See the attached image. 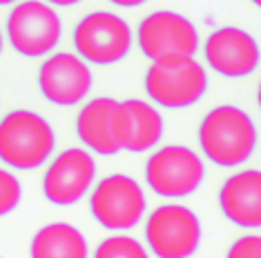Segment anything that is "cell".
I'll use <instances>...</instances> for the list:
<instances>
[{"label":"cell","instance_id":"1","mask_svg":"<svg viewBox=\"0 0 261 258\" xmlns=\"http://www.w3.org/2000/svg\"><path fill=\"white\" fill-rule=\"evenodd\" d=\"M199 147L219 167H239L257 149V125L234 105H219L199 125Z\"/></svg>","mask_w":261,"mask_h":258},{"label":"cell","instance_id":"2","mask_svg":"<svg viewBox=\"0 0 261 258\" xmlns=\"http://www.w3.org/2000/svg\"><path fill=\"white\" fill-rule=\"evenodd\" d=\"M56 149L54 127L29 109H14L0 120V160L29 172L45 165Z\"/></svg>","mask_w":261,"mask_h":258},{"label":"cell","instance_id":"3","mask_svg":"<svg viewBox=\"0 0 261 258\" xmlns=\"http://www.w3.org/2000/svg\"><path fill=\"white\" fill-rule=\"evenodd\" d=\"M147 98L165 109H186L203 98L207 72L194 58L156 60L147 67L143 80Z\"/></svg>","mask_w":261,"mask_h":258},{"label":"cell","instance_id":"4","mask_svg":"<svg viewBox=\"0 0 261 258\" xmlns=\"http://www.w3.org/2000/svg\"><path fill=\"white\" fill-rule=\"evenodd\" d=\"M9 45L25 58L49 56L61 43L63 22L51 5L43 0L16 3L5 25Z\"/></svg>","mask_w":261,"mask_h":258},{"label":"cell","instance_id":"5","mask_svg":"<svg viewBox=\"0 0 261 258\" xmlns=\"http://www.w3.org/2000/svg\"><path fill=\"white\" fill-rule=\"evenodd\" d=\"M147 201L143 187L127 174L100 178L90 196L94 220L108 232H129L145 216Z\"/></svg>","mask_w":261,"mask_h":258},{"label":"cell","instance_id":"6","mask_svg":"<svg viewBox=\"0 0 261 258\" xmlns=\"http://www.w3.org/2000/svg\"><path fill=\"white\" fill-rule=\"evenodd\" d=\"M139 49L150 62L194 58L199 51V31L194 22L183 14L170 9L152 11L136 29Z\"/></svg>","mask_w":261,"mask_h":258},{"label":"cell","instance_id":"7","mask_svg":"<svg viewBox=\"0 0 261 258\" xmlns=\"http://www.w3.org/2000/svg\"><path fill=\"white\" fill-rule=\"evenodd\" d=\"M74 49L87 64H116L132 49L127 20L112 11H92L74 27Z\"/></svg>","mask_w":261,"mask_h":258},{"label":"cell","instance_id":"8","mask_svg":"<svg viewBox=\"0 0 261 258\" xmlns=\"http://www.w3.org/2000/svg\"><path fill=\"white\" fill-rule=\"evenodd\" d=\"M203 178V160L186 145L159 147L145 163V183L163 198H186L199 189Z\"/></svg>","mask_w":261,"mask_h":258},{"label":"cell","instance_id":"9","mask_svg":"<svg viewBox=\"0 0 261 258\" xmlns=\"http://www.w3.org/2000/svg\"><path fill=\"white\" fill-rule=\"evenodd\" d=\"M145 243L156 258H190L201 243V220L186 205H161L145 220Z\"/></svg>","mask_w":261,"mask_h":258},{"label":"cell","instance_id":"10","mask_svg":"<svg viewBox=\"0 0 261 258\" xmlns=\"http://www.w3.org/2000/svg\"><path fill=\"white\" fill-rule=\"evenodd\" d=\"M96 180V160L83 147H69L49 163L43 176V194L58 207H69L90 194Z\"/></svg>","mask_w":261,"mask_h":258},{"label":"cell","instance_id":"11","mask_svg":"<svg viewBox=\"0 0 261 258\" xmlns=\"http://www.w3.org/2000/svg\"><path fill=\"white\" fill-rule=\"evenodd\" d=\"M94 76L90 64L69 51L49 54L38 69V89L45 101L58 107L81 105L92 91Z\"/></svg>","mask_w":261,"mask_h":258},{"label":"cell","instance_id":"12","mask_svg":"<svg viewBox=\"0 0 261 258\" xmlns=\"http://www.w3.org/2000/svg\"><path fill=\"white\" fill-rule=\"evenodd\" d=\"M203 56L212 72L225 78H246L259 67V43L239 27H221L203 43Z\"/></svg>","mask_w":261,"mask_h":258},{"label":"cell","instance_id":"13","mask_svg":"<svg viewBox=\"0 0 261 258\" xmlns=\"http://www.w3.org/2000/svg\"><path fill=\"white\" fill-rule=\"evenodd\" d=\"M112 132L121 149L143 154L161 143L165 125L161 111L154 105L141 98H127V101H116L112 114Z\"/></svg>","mask_w":261,"mask_h":258},{"label":"cell","instance_id":"14","mask_svg":"<svg viewBox=\"0 0 261 258\" xmlns=\"http://www.w3.org/2000/svg\"><path fill=\"white\" fill-rule=\"evenodd\" d=\"M219 207L237 227L259 230L261 225V172L241 169L219 189Z\"/></svg>","mask_w":261,"mask_h":258},{"label":"cell","instance_id":"15","mask_svg":"<svg viewBox=\"0 0 261 258\" xmlns=\"http://www.w3.org/2000/svg\"><path fill=\"white\" fill-rule=\"evenodd\" d=\"M116 107V98L100 96L83 105L76 116V134L81 143L90 151L100 156H114L121 151L112 132V114Z\"/></svg>","mask_w":261,"mask_h":258},{"label":"cell","instance_id":"16","mask_svg":"<svg viewBox=\"0 0 261 258\" xmlns=\"http://www.w3.org/2000/svg\"><path fill=\"white\" fill-rule=\"evenodd\" d=\"M29 258H90L87 238L69 222H49L34 234Z\"/></svg>","mask_w":261,"mask_h":258},{"label":"cell","instance_id":"17","mask_svg":"<svg viewBox=\"0 0 261 258\" xmlns=\"http://www.w3.org/2000/svg\"><path fill=\"white\" fill-rule=\"evenodd\" d=\"M92 258H150V254L136 238L116 234V236L100 240Z\"/></svg>","mask_w":261,"mask_h":258},{"label":"cell","instance_id":"18","mask_svg":"<svg viewBox=\"0 0 261 258\" xmlns=\"http://www.w3.org/2000/svg\"><path fill=\"white\" fill-rule=\"evenodd\" d=\"M22 201V185L7 169H0V218L11 214Z\"/></svg>","mask_w":261,"mask_h":258},{"label":"cell","instance_id":"19","mask_svg":"<svg viewBox=\"0 0 261 258\" xmlns=\"http://www.w3.org/2000/svg\"><path fill=\"white\" fill-rule=\"evenodd\" d=\"M225 258H261V238L259 234H246L237 238L228 249Z\"/></svg>","mask_w":261,"mask_h":258},{"label":"cell","instance_id":"20","mask_svg":"<svg viewBox=\"0 0 261 258\" xmlns=\"http://www.w3.org/2000/svg\"><path fill=\"white\" fill-rule=\"evenodd\" d=\"M112 5H116V7H127V9H132V7H141V5H145L147 0H110Z\"/></svg>","mask_w":261,"mask_h":258},{"label":"cell","instance_id":"21","mask_svg":"<svg viewBox=\"0 0 261 258\" xmlns=\"http://www.w3.org/2000/svg\"><path fill=\"white\" fill-rule=\"evenodd\" d=\"M43 3L51 5V7H72V5H79L83 0H43Z\"/></svg>","mask_w":261,"mask_h":258},{"label":"cell","instance_id":"22","mask_svg":"<svg viewBox=\"0 0 261 258\" xmlns=\"http://www.w3.org/2000/svg\"><path fill=\"white\" fill-rule=\"evenodd\" d=\"M3 5H16V0H0V7Z\"/></svg>","mask_w":261,"mask_h":258},{"label":"cell","instance_id":"23","mask_svg":"<svg viewBox=\"0 0 261 258\" xmlns=\"http://www.w3.org/2000/svg\"><path fill=\"white\" fill-rule=\"evenodd\" d=\"M3 45H5V36H3V31H0V54H3Z\"/></svg>","mask_w":261,"mask_h":258},{"label":"cell","instance_id":"24","mask_svg":"<svg viewBox=\"0 0 261 258\" xmlns=\"http://www.w3.org/2000/svg\"><path fill=\"white\" fill-rule=\"evenodd\" d=\"M250 3H252V5H257V7H259V5H261V0H250Z\"/></svg>","mask_w":261,"mask_h":258}]
</instances>
